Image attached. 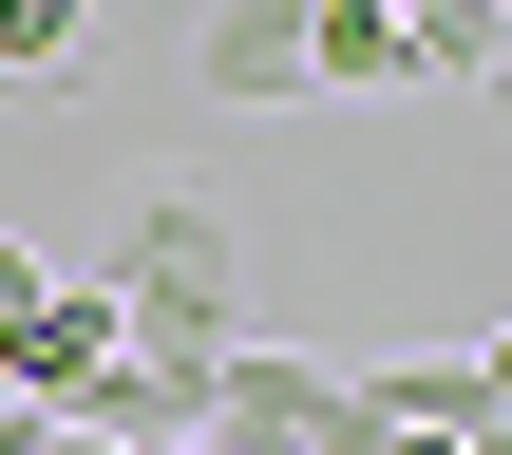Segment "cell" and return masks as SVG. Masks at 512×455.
<instances>
[{"label":"cell","mask_w":512,"mask_h":455,"mask_svg":"<svg viewBox=\"0 0 512 455\" xmlns=\"http://www.w3.org/2000/svg\"><path fill=\"white\" fill-rule=\"evenodd\" d=\"M475 95H494V114H512V57H494V76H475Z\"/></svg>","instance_id":"cell-11"},{"label":"cell","mask_w":512,"mask_h":455,"mask_svg":"<svg viewBox=\"0 0 512 455\" xmlns=\"http://www.w3.org/2000/svg\"><path fill=\"white\" fill-rule=\"evenodd\" d=\"M76 38H95V0H0V95L76 76Z\"/></svg>","instance_id":"cell-7"},{"label":"cell","mask_w":512,"mask_h":455,"mask_svg":"<svg viewBox=\"0 0 512 455\" xmlns=\"http://www.w3.org/2000/svg\"><path fill=\"white\" fill-rule=\"evenodd\" d=\"M494 57H512V0H494Z\"/></svg>","instance_id":"cell-12"},{"label":"cell","mask_w":512,"mask_h":455,"mask_svg":"<svg viewBox=\"0 0 512 455\" xmlns=\"http://www.w3.org/2000/svg\"><path fill=\"white\" fill-rule=\"evenodd\" d=\"M95 380H114V304H95V285H38V323H19V380H0V399H38V418H76Z\"/></svg>","instance_id":"cell-4"},{"label":"cell","mask_w":512,"mask_h":455,"mask_svg":"<svg viewBox=\"0 0 512 455\" xmlns=\"http://www.w3.org/2000/svg\"><path fill=\"white\" fill-rule=\"evenodd\" d=\"M475 380H494V418H512V323H494V342H475Z\"/></svg>","instance_id":"cell-10"},{"label":"cell","mask_w":512,"mask_h":455,"mask_svg":"<svg viewBox=\"0 0 512 455\" xmlns=\"http://www.w3.org/2000/svg\"><path fill=\"white\" fill-rule=\"evenodd\" d=\"M0 455H114V437H76V418H38V399H0Z\"/></svg>","instance_id":"cell-9"},{"label":"cell","mask_w":512,"mask_h":455,"mask_svg":"<svg viewBox=\"0 0 512 455\" xmlns=\"http://www.w3.org/2000/svg\"><path fill=\"white\" fill-rule=\"evenodd\" d=\"M38 285H57V247H19V228H0V380H19V323H38Z\"/></svg>","instance_id":"cell-8"},{"label":"cell","mask_w":512,"mask_h":455,"mask_svg":"<svg viewBox=\"0 0 512 455\" xmlns=\"http://www.w3.org/2000/svg\"><path fill=\"white\" fill-rule=\"evenodd\" d=\"M494 455H512V437H494Z\"/></svg>","instance_id":"cell-14"},{"label":"cell","mask_w":512,"mask_h":455,"mask_svg":"<svg viewBox=\"0 0 512 455\" xmlns=\"http://www.w3.org/2000/svg\"><path fill=\"white\" fill-rule=\"evenodd\" d=\"M171 455H228V437H171Z\"/></svg>","instance_id":"cell-13"},{"label":"cell","mask_w":512,"mask_h":455,"mask_svg":"<svg viewBox=\"0 0 512 455\" xmlns=\"http://www.w3.org/2000/svg\"><path fill=\"white\" fill-rule=\"evenodd\" d=\"M76 437H114V455H171V437H209V361H114V380L76 399Z\"/></svg>","instance_id":"cell-5"},{"label":"cell","mask_w":512,"mask_h":455,"mask_svg":"<svg viewBox=\"0 0 512 455\" xmlns=\"http://www.w3.org/2000/svg\"><path fill=\"white\" fill-rule=\"evenodd\" d=\"M494 76V0H399V95H475Z\"/></svg>","instance_id":"cell-6"},{"label":"cell","mask_w":512,"mask_h":455,"mask_svg":"<svg viewBox=\"0 0 512 455\" xmlns=\"http://www.w3.org/2000/svg\"><path fill=\"white\" fill-rule=\"evenodd\" d=\"M95 304H114V361H228V342H247V247H228V209H209L190 171H152V190L114 209Z\"/></svg>","instance_id":"cell-1"},{"label":"cell","mask_w":512,"mask_h":455,"mask_svg":"<svg viewBox=\"0 0 512 455\" xmlns=\"http://www.w3.org/2000/svg\"><path fill=\"white\" fill-rule=\"evenodd\" d=\"M209 437L228 455H380V399H361V361L228 342V361H209Z\"/></svg>","instance_id":"cell-2"},{"label":"cell","mask_w":512,"mask_h":455,"mask_svg":"<svg viewBox=\"0 0 512 455\" xmlns=\"http://www.w3.org/2000/svg\"><path fill=\"white\" fill-rule=\"evenodd\" d=\"M304 38H323V0H190L209 114H304Z\"/></svg>","instance_id":"cell-3"}]
</instances>
